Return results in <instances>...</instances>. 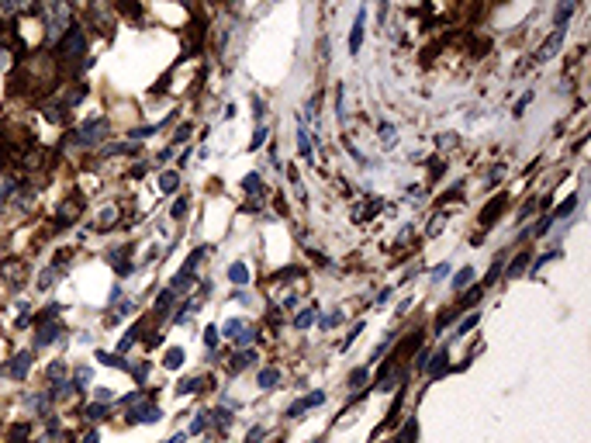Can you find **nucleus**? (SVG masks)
<instances>
[{"label":"nucleus","mask_w":591,"mask_h":443,"mask_svg":"<svg viewBox=\"0 0 591 443\" xmlns=\"http://www.w3.org/2000/svg\"><path fill=\"white\" fill-rule=\"evenodd\" d=\"M25 436H28V426H14L11 429V440H25Z\"/></svg>","instance_id":"obj_42"},{"label":"nucleus","mask_w":591,"mask_h":443,"mask_svg":"<svg viewBox=\"0 0 591 443\" xmlns=\"http://www.w3.org/2000/svg\"><path fill=\"white\" fill-rule=\"evenodd\" d=\"M28 367H32V353H18V357H14V364H8V374L21 381V377L28 374Z\"/></svg>","instance_id":"obj_8"},{"label":"nucleus","mask_w":591,"mask_h":443,"mask_svg":"<svg viewBox=\"0 0 591 443\" xmlns=\"http://www.w3.org/2000/svg\"><path fill=\"white\" fill-rule=\"evenodd\" d=\"M505 204H508V194H498L494 201H488V204H484V211H481V218H477V222H481V233L494 226V218L505 211Z\"/></svg>","instance_id":"obj_4"},{"label":"nucleus","mask_w":591,"mask_h":443,"mask_svg":"<svg viewBox=\"0 0 591 443\" xmlns=\"http://www.w3.org/2000/svg\"><path fill=\"white\" fill-rule=\"evenodd\" d=\"M477 322H481V315H467V319L460 322V329H457V336H467V333H470V329H474Z\"/></svg>","instance_id":"obj_23"},{"label":"nucleus","mask_w":591,"mask_h":443,"mask_svg":"<svg viewBox=\"0 0 591 443\" xmlns=\"http://www.w3.org/2000/svg\"><path fill=\"white\" fill-rule=\"evenodd\" d=\"M339 319H343V312H332V315H325V319H322V326H325V329H332Z\"/></svg>","instance_id":"obj_39"},{"label":"nucleus","mask_w":591,"mask_h":443,"mask_svg":"<svg viewBox=\"0 0 591 443\" xmlns=\"http://www.w3.org/2000/svg\"><path fill=\"white\" fill-rule=\"evenodd\" d=\"M214 343H218V329L208 326V329H204V346H214Z\"/></svg>","instance_id":"obj_31"},{"label":"nucleus","mask_w":591,"mask_h":443,"mask_svg":"<svg viewBox=\"0 0 591 443\" xmlns=\"http://www.w3.org/2000/svg\"><path fill=\"white\" fill-rule=\"evenodd\" d=\"M187 135H190V125H180L177 128V142H187Z\"/></svg>","instance_id":"obj_43"},{"label":"nucleus","mask_w":591,"mask_h":443,"mask_svg":"<svg viewBox=\"0 0 591 443\" xmlns=\"http://www.w3.org/2000/svg\"><path fill=\"white\" fill-rule=\"evenodd\" d=\"M363 381H367V367H357V371L350 374V384L357 388V384H363Z\"/></svg>","instance_id":"obj_29"},{"label":"nucleus","mask_w":591,"mask_h":443,"mask_svg":"<svg viewBox=\"0 0 591 443\" xmlns=\"http://www.w3.org/2000/svg\"><path fill=\"white\" fill-rule=\"evenodd\" d=\"M263 142H266V128L259 125V128H256V135H252V142H249V149H259Z\"/></svg>","instance_id":"obj_27"},{"label":"nucleus","mask_w":591,"mask_h":443,"mask_svg":"<svg viewBox=\"0 0 591 443\" xmlns=\"http://www.w3.org/2000/svg\"><path fill=\"white\" fill-rule=\"evenodd\" d=\"M170 371H177V367H183V350L180 346H173V350H166V360H163Z\"/></svg>","instance_id":"obj_16"},{"label":"nucleus","mask_w":591,"mask_h":443,"mask_svg":"<svg viewBox=\"0 0 591 443\" xmlns=\"http://www.w3.org/2000/svg\"><path fill=\"white\" fill-rule=\"evenodd\" d=\"M277 381H280V371H277V367H263V371L256 374V384H259L263 391H270Z\"/></svg>","instance_id":"obj_9"},{"label":"nucleus","mask_w":591,"mask_h":443,"mask_svg":"<svg viewBox=\"0 0 591 443\" xmlns=\"http://www.w3.org/2000/svg\"><path fill=\"white\" fill-rule=\"evenodd\" d=\"M242 184H246V190H252V194H263V180H259L256 173H249Z\"/></svg>","instance_id":"obj_22"},{"label":"nucleus","mask_w":591,"mask_h":443,"mask_svg":"<svg viewBox=\"0 0 591 443\" xmlns=\"http://www.w3.org/2000/svg\"><path fill=\"white\" fill-rule=\"evenodd\" d=\"M525 267H529V253H519V257H515V260L508 264V270H505V277H519V274H522Z\"/></svg>","instance_id":"obj_12"},{"label":"nucleus","mask_w":591,"mask_h":443,"mask_svg":"<svg viewBox=\"0 0 591 443\" xmlns=\"http://www.w3.org/2000/svg\"><path fill=\"white\" fill-rule=\"evenodd\" d=\"M104 132H108V121H104V118L87 121V125L77 132V142H80V146H97V142L104 139Z\"/></svg>","instance_id":"obj_3"},{"label":"nucleus","mask_w":591,"mask_h":443,"mask_svg":"<svg viewBox=\"0 0 591 443\" xmlns=\"http://www.w3.org/2000/svg\"><path fill=\"white\" fill-rule=\"evenodd\" d=\"M87 419H94V422L104 419V405H90V408H87Z\"/></svg>","instance_id":"obj_34"},{"label":"nucleus","mask_w":591,"mask_h":443,"mask_svg":"<svg viewBox=\"0 0 591 443\" xmlns=\"http://www.w3.org/2000/svg\"><path fill=\"white\" fill-rule=\"evenodd\" d=\"M259 440H263V426H252L249 436H246V443H259Z\"/></svg>","instance_id":"obj_35"},{"label":"nucleus","mask_w":591,"mask_h":443,"mask_svg":"<svg viewBox=\"0 0 591 443\" xmlns=\"http://www.w3.org/2000/svg\"><path fill=\"white\" fill-rule=\"evenodd\" d=\"M301 402H305V408H315V405H322V402H325V391H312V395H305Z\"/></svg>","instance_id":"obj_24"},{"label":"nucleus","mask_w":591,"mask_h":443,"mask_svg":"<svg viewBox=\"0 0 591 443\" xmlns=\"http://www.w3.org/2000/svg\"><path fill=\"white\" fill-rule=\"evenodd\" d=\"M94 395H97V402H101V405H104V402H111V391H108V388H97Z\"/></svg>","instance_id":"obj_44"},{"label":"nucleus","mask_w":591,"mask_h":443,"mask_svg":"<svg viewBox=\"0 0 591 443\" xmlns=\"http://www.w3.org/2000/svg\"><path fill=\"white\" fill-rule=\"evenodd\" d=\"M363 28H367V11L360 8V11H357V21H353V32H350V52H353V56H357L360 46H363Z\"/></svg>","instance_id":"obj_6"},{"label":"nucleus","mask_w":591,"mask_h":443,"mask_svg":"<svg viewBox=\"0 0 591 443\" xmlns=\"http://www.w3.org/2000/svg\"><path fill=\"white\" fill-rule=\"evenodd\" d=\"M46 25H49V35H63L70 28V4L66 0H46Z\"/></svg>","instance_id":"obj_2"},{"label":"nucleus","mask_w":591,"mask_h":443,"mask_svg":"<svg viewBox=\"0 0 591 443\" xmlns=\"http://www.w3.org/2000/svg\"><path fill=\"white\" fill-rule=\"evenodd\" d=\"M183 211H187V197H180V201H173V208H170V215H173V218H180Z\"/></svg>","instance_id":"obj_30"},{"label":"nucleus","mask_w":591,"mask_h":443,"mask_svg":"<svg viewBox=\"0 0 591 443\" xmlns=\"http://www.w3.org/2000/svg\"><path fill=\"white\" fill-rule=\"evenodd\" d=\"M470 281H474V267H460V270H457V277H453V288H457V291H463Z\"/></svg>","instance_id":"obj_14"},{"label":"nucleus","mask_w":591,"mask_h":443,"mask_svg":"<svg viewBox=\"0 0 591 443\" xmlns=\"http://www.w3.org/2000/svg\"><path fill=\"white\" fill-rule=\"evenodd\" d=\"M159 419H163V412L156 405H142V408H135L128 415V422H159Z\"/></svg>","instance_id":"obj_7"},{"label":"nucleus","mask_w":591,"mask_h":443,"mask_svg":"<svg viewBox=\"0 0 591 443\" xmlns=\"http://www.w3.org/2000/svg\"><path fill=\"white\" fill-rule=\"evenodd\" d=\"M87 381H90V371H87V367H83V371H77V384H87Z\"/></svg>","instance_id":"obj_45"},{"label":"nucleus","mask_w":591,"mask_h":443,"mask_svg":"<svg viewBox=\"0 0 591 443\" xmlns=\"http://www.w3.org/2000/svg\"><path fill=\"white\" fill-rule=\"evenodd\" d=\"M177 180H180V177H177V173H163V177H159V187H163V190H166V194H170V190H173V187H177Z\"/></svg>","instance_id":"obj_25"},{"label":"nucleus","mask_w":591,"mask_h":443,"mask_svg":"<svg viewBox=\"0 0 591 443\" xmlns=\"http://www.w3.org/2000/svg\"><path fill=\"white\" fill-rule=\"evenodd\" d=\"M63 374H66V364H63V360H56V364L49 367V377H52V381H59Z\"/></svg>","instance_id":"obj_28"},{"label":"nucleus","mask_w":591,"mask_h":443,"mask_svg":"<svg viewBox=\"0 0 591 443\" xmlns=\"http://www.w3.org/2000/svg\"><path fill=\"white\" fill-rule=\"evenodd\" d=\"M312 322H315V308H305L298 319H294V326H298V329H308Z\"/></svg>","instance_id":"obj_21"},{"label":"nucleus","mask_w":591,"mask_h":443,"mask_svg":"<svg viewBox=\"0 0 591 443\" xmlns=\"http://www.w3.org/2000/svg\"><path fill=\"white\" fill-rule=\"evenodd\" d=\"M39 333H42V336H35V346H49V343H56V339H59L63 326H42Z\"/></svg>","instance_id":"obj_10"},{"label":"nucleus","mask_w":591,"mask_h":443,"mask_svg":"<svg viewBox=\"0 0 591 443\" xmlns=\"http://www.w3.org/2000/svg\"><path fill=\"white\" fill-rule=\"evenodd\" d=\"M252 111H256V121H263V115H266V104L256 97V101H252Z\"/></svg>","instance_id":"obj_37"},{"label":"nucleus","mask_w":591,"mask_h":443,"mask_svg":"<svg viewBox=\"0 0 591 443\" xmlns=\"http://www.w3.org/2000/svg\"><path fill=\"white\" fill-rule=\"evenodd\" d=\"M201 384H204V381H201V377H190V381H183V384H180V388H177V391H180V395H190V391H197V388H201Z\"/></svg>","instance_id":"obj_26"},{"label":"nucleus","mask_w":591,"mask_h":443,"mask_svg":"<svg viewBox=\"0 0 591 443\" xmlns=\"http://www.w3.org/2000/svg\"><path fill=\"white\" fill-rule=\"evenodd\" d=\"M132 374H135V381H146V374H149V364H139V367H132Z\"/></svg>","instance_id":"obj_40"},{"label":"nucleus","mask_w":591,"mask_h":443,"mask_svg":"<svg viewBox=\"0 0 591 443\" xmlns=\"http://www.w3.org/2000/svg\"><path fill=\"white\" fill-rule=\"evenodd\" d=\"M529 101H532V94H525V97H522V101H519V104H515V111H512V115H515V118H519V115H522V111H525V108H529Z\"/></svg>","instance_id":"obj_36"},{"label":"nucleus","mask_w":591,"mask_h":443,"mask_svg":"<svg viewBox=\"0 0 591 443\" xmlns=\"http://www.w3.org/2000/svg\"><path fill=\"white\" fill-rule=\"evenodd\" d=\"M574 204H577V197H574V194H570V197H567V201H563V204H560V208H557V211H553V215H550V218H553V222H557V218H563V215H570V211H574Z\"/></svg>","instance_id":"obj_19"},{"label":"nucleus","mask_w":591,"mask_h":443,"mask_svg":"<svg viewBox=\"0 0 591 443\" xmlns=\"http://www.w3.org/2000/svg\"><path fill=\"white\" fill-rule=\"evenodd\" d=\"M242 329H246V322H242V319H228V322H225V336H228V339H235Z\"/></svg>","instance_id":"obj_20"},{"label":"nucleus","mask_w":591,"mask_h":443,"mask_svg":"<svg viewBox=\"0 0 591 443\" xmlns=\"http://www.w3.org/2000/svg\"><path fill=\"white\" fill-rule=\"evenodd\" d=\"M415 436H419V422H415V419H408V422H405V429H401V436H398V443H415Z\"/></svg>","instance_id":"obj_17"},{"label":"nucleus","mask_w":591,"mask_h":443,"mask_svg":"<svg viewBox=\"0 0 591 443\" xmlns=\"http://www.w3.org/2000/svg\"><path fill=\"white\" fill-rule=\"evenodd\" d=\"M381 135H384V146H394V128L391 125H381Z\"/></svg>","instance_id":"obj_33"},{"label":"nucleus","mask_w":591,"mask_h":443,"mask_svg":"<svg viewBox=\"0 0 591 443\" xmlns=\"http://www.w3.org/2000/svg\"><path fill=\"white\" fill-rule=\"evenodd\" d=\"M446 274H450V264H439V267L432 270V281H443Z\"/></svg>","instance_id":"obj_38"},{"label":"nucleus","mask_w":591,"mask_h":443,"mask_svg":"<svg viewBox=\"0 0 591 443\" xmlns=\"http://www.w3.org/2000/svg\"><path fill=\"white\" fill-rule=\"evenodd\" d=\"M59 56H63V63H77L80 56H87V35H83V28H66L63 32V42H59Z\"/></svg>","instance_id":"obj_1"},{"label":"nucleus","mask_w":591,"mask_h":443,"mask_svg":"<svg viewBox=\"0 0 591 443\" xmlns=\"http://www.w3.org/2000/svg\"><path fill=\"white\" fill-rule=\"evenodd\" d=\"M228 281H232V284H246V281H249L246 264H232V267H228Z\"/></svg>","instance_id":"obj_13"},{"label":"nucleus","mask_w":591,"mask_h":443,"mask_svg":"<svg viewBox=\"0 0 591 443\" xmlns=\"http://www.w3.org/2000/svg\"><path fill=\"white\" fill-rule=\"evenodd\" d=\"M563 35H567V28H557V32H553V35H550V39H546L539 49H536V56H532V59H536V63H546V59H550V56H553V52L563 46Z\"/></svg>","instance_id":"obj_5"},{"label":"nucleus","mask_w":591,"mask_h":443,"mask_svg":"<svg viewBox=\"0 0 591 443\" xmlns=\"http://www.w3.org/2000/svg\"><path fill=\"white\" fill-rule=\"evenodd\" d=\"M204 426H208V415H197V419H194V426H190V433H201Z\"/></svg>","instance_id":"obj_41"},{"label":"nucleus","mask_w":591,"mask_h":443,"mask_svg":"<svg viewBox=\"0 0 591 443\" xmlns=\"http://www.w3.org/2000/svg\"><path fill=\"white\" fill-rule=\"evenodd\" d=\"M83 443H101V433H97V429H94V433H87V436H83Z\"/></svg>","instance_id":"obj_46"},{"label":"nucleus","mask_w":591,"mask_h":443,"mask_svg":"<svg viewBox=\"0 0 591 443\" xmlns=\"http://www.w3.org/2000/svg\"><path fill=\"white\" fill-rule=\"evenodd\" d=\"M252 360H256V353H239V357H232V360H228V371H232V374H239V371H242V367H249Z\"/></svg>","instance_id":"obj_15"},{"label":"nucleus","mask_w":591,"mask_h":443,"mask_svg":"<svg viewBox=\"0 0 591 443\" xmlns=\"http://www.w3.org/2000/svg\"><path fill=\"white\" fill-rule=\"evenodd\" d=\"M35 0H0V8L11 11V14H21V11H32Z\"/></svg>","instance_id":"obj_11"},{"label":"nucleus","mask_w":591,"mask_h":443,"mask_svg":"<svg viewBox=\"0 0 591 443\" xmlns=\"http://www.w3.org/2000/svg\"><path fill=\"white\" fill-rule=\"evenodd\" d=\"M298 149H301V156H305V159H312V135H308L305 128L298 132Z\"/></svg>","instance_id":"obj_18"},{"label":"nucleus","mask_w":591,"mask_h":443,"mask_svg":"<svg viewBox=\"0 0 591 443\" xmlns=\"http://www.w3.org/2000/svg\"><path fill=\"white\" fill-rule=\"evenodd\" d=\"M214 422H218V426H228V422H232V412H228V408H218V412H214Z\"/></svg>","instance_id":"obj_32"}]
</instances>
